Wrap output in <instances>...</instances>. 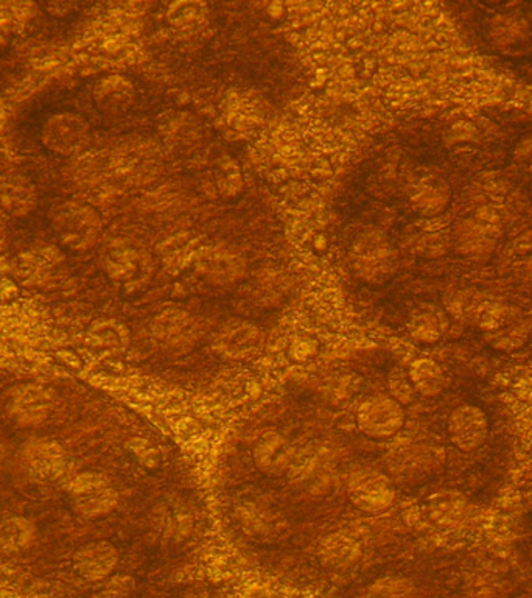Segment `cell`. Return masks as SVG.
<instances>
[{
	"instance_id": "1",
	"label": "cell",
	"mask_w": 532,
	"mask_h": 598,
	"mask_svg": "<svg viewBox=\"0 0 532 598\" xmlns=\"http://www.w3.org/2000/svg\"><path fill=\"white\" fill-rule=\"evenodd\" d=\"M50 227L68 250L83 252L94 248L102 236V217L91 205L66 200L50 211Z\"/></svg>"
},
{
	"instance_id": "2",
	"label": "cell",
	"mask_w": 532,
	"mask_h": 598,
	"mask_svg": "<svg viewBox=\"0 0 532 598\" xmlns=\"http://www.w3.org/2000/svg\"><path fill=\"white\" fill-rule=\"evenodd\" d=\"M349 258L357 278L371 286L390 281L398 270V252L388 236L377 228L364 229L357 236Z\"/></svg>"
},
{
	"instance_id": "3",
	"label": "cell",
	"mask_w": 532,
	"mask_h": 598,
	"mask_svg": "<svg viewBox=\"0 0 532 598\" xmlns=\"http://www.w3.org/2000/svg\"><path fill=\"white\" fill-rule=\"evenodd\" d=\"M68 499L77 515L100 519L116 510L119 492L103 474L83 472L69 485Z\"/></svg>"
},
{
	"instance_id": "4",
	"label": "cell",
	"mask_w": 532,
	"mask_h": 598,
	"mask_svg": "<svg viewBox=\"0 0 532 598\" xmlns=\"http://www.w3.org/2000/svg\"><path fill=\"white\" fill-rule=\"evenodd\" d=\"M91 141V128L83 116L72 111L56 112L41 128V142L58 157H73L87 149Z\"/></svg>"
},
{
	"instance_id": "5",
	"label": "cell",
	"mask_w": 532,
	"mask_h": 598,
	"mask_svg": "<svg viewBox=\"0 0 532 598\" xmlns=\"http://www.w3.org/2000/svg\"><path fill=\"white\" fill-rule=\"evenodd\" d=\"M357 426L372 440H388L405 426V411L391 396H374L361 402L357 410Z\"/></svg>"
},
{
	"instance_id": "6",
	"label": "cell",
	"mask_w": 532,
	"mask_h": 598,
	"mask_svg": "<svg viewBox=\"0 0 532 598\" xmlns=\"http://www.w3.org/2000/svg\"><path fill=\"white\" fill-rule=\"evenodd\" d=\"M348 496L353 507L364 512H380L395 500V489L390 477L382 472L359 471L348 481Z\"/></svg>"
},
{
	"instance_id": "7",
	"label": "cell",
	"mask_w": 532,
	"mask_h": 598,
	"mask_svg": "<svg viewBox=\"0 0 532 598\" xmlns=\"http://www.w3.org/2000/svg\"><path fill=\"white\" fill-rule=\"evenodd\" d=\"M56 401V393L48 387L34 383L18 387L9 401V415L18 426L33 429L48 421Z\"/></svg>"
},
{
	"instance_id": "8",
	"label": "cell",
	"mask_w": 532,
	"mask_h": 598,
	"mask_svg": "<svg viewBox=\"0 0 532 598\" xmlns=\"http://www.w3.org/2000/svg\"><path fill=\"white\" fill-rule=\"evenodd\" d=\"M446 432L454 448L461 452H473L484 445L489 437V418L476 406L456 407L446 422Z\"/></svg>"
},
{
	"instance_id": "9",
	"label": "cell",
	"mask_w": 532,
	"mask_h": 598,
	"mask_svg": "<svg viewBox=\"0 0 532 598\" xmlns=\"http://www.w3.org/2000/svg\"><path fill=\"white\" fill-rule=\"evenodd\" d=\"M488 41L496 52L520 57L532 49V30L526 19L515 14H495L488 24Z\"/></svg>"
},
{
	"instance_id": "10",
	"label": "cell",
	"mask_w": 532,
	"mask_h": 598,
	"mask_svg": "<svg viewBox=\"0 0 532 598\" xmlns=\"http://www.w3.org/2000/svg\"><path fill=\"white\" fill-rule=\"evenodd\" d=\"M21 465L33 480L53 481L64 472L66 454L57 441L41 438L22 446Z\"/></svg>"
},
{
	"instance_id": "11",
	"label": "cell",
	"mask_w": 532,
	"mask_h": 598,
	"mask_svg": "<svg viewBox=\"0 0 532 598\" xmlns=\"http://www.w3.org/2000/svg\"><path fill=\"white\" fill-rule=\"evenodd\" d=\"M119 565V551L108 541L89 542L73 555V569L83 580H107Z\"/></svg>"
},
{
	"instance_id": "12",
	"label": "cell",
	"mask_w": 532,
	"mask_h": 598,
	"mask_svg": "<svg viewBox=\"0 0 532 598\" xmlns=\"http://www.w3.org/2000/svg\"><path fill=\"white\" fill-rule=\"evenodd\" d=\"M0 206L3 211L17 219L30 216L38 206L37 186L26 175H2L0 177Z\"/></svg>"
},
{
	"instance_id": "13",
	"label": "cell",
	"mask_w": 532,
	"mask_h": 598,
	"mask_svg": "<svg viewBox=\"0 0 532 598\" xmlns=\"http://www.w3.org/2000/svg\"><path fill=\"white\" fill-rule=\"evenodd\" d=\"M252 458L259 471L267 476H281L293 464L294 449L279 432H267L255 442Z\"/></svg>"
},
{
	"instance_id": "14",
	"label": "cell",
	"mask_w": 532,
	"mask_h": 598,
	"mask_svg": "<svg viewBox=\"0 0 532 598\" xmlns=\"http://www.w3.org/2000/svg\"><path fill=\"white\" fill-rule=\"evenodd\" d=\"M499 236L495 220H468L456 229V247L470 258H488L495 250Z\"/></svg>"
},
{
	"instance_id": "15",
	"label": "cell",
	"mask_w": 532,
	"mask_h": 598,
	"mask_svg": "<svg viewBox=\"0 0 532 598\" xmlns=\"http://www.w3.org/2000/svg\"><path fill=\"white\" fill-rule=\"evenodd\" d=\"M201 273L213 283H232L242 278L247 263L242 255L231 248H212L198 260Z\"/></svg>"
},
{
	"instance_id": "16",
	"label": "cell",
	"mask_w": 532,
	"mask_h": 598,
	"mask_svg": "<svg viewBox=\"0 0 532 598\" xmlns=\"http://www.w3.org/2000/svg\"><path fill=\"white\" fill-rule=\"evenodd\" d=\"M92 97L96 107L104 114H123L134 102L133 83L122 76H108L96 84Z\"/></svg>"
},
{
	"instance_id": "17",
	"label": "cell",
	"mask_w": 532,
	"mask_h": 598,
	"mask_svg": "<svg viewBox=\"0 0 532 598\" xmlns=\"http://www.w3.org/2000/svg\"><path fill=\"white\" fill-rule=\"evenodd\" d=\"M320 559L329 569H349L363 557V546L355 535L349 531H337L321 542Z\"/></svg>"
},
{
	"instance_id": "18",
	"label": "cell",
	"mask_w": 532,
	"mask_h": 598,
	"mask_svg": "<svg viewBox=\"0 0 532 598\" xmlns=\"http://www.w3.org/2000/svg\"><path fill=\"white\" fill-rule=\"evenodd\" d=\"M153 333L167 347H184L197 339L195 320L182 310H165L154 321Z\"/></svg>"
},
{
	"instance_id": "19",
	"label": "cell",
	"mask_w": 532,
	"mask_h": 598,
	"mask_svg": "<svg viewBox=\"0 0 532 598\" xmlns=\"http://www.w3.org/2000/svg\"><path fill=\"white\" fill-rule=\"evenodd\" d=\"M150 259L145 252L130 245H118L108 251L104 258V270L116 281H131L139 273V270L149 263Z\"/></svg>"
},
{
	"instance_id": "20",
	"label": "cell",
	"mask_w": 532,
	"mask_h": 598,
	"mask_svg": "<svg viewBox=\"0 0 532 598\" xmlns=\"http://www.w3.org/2000/svg\"><path fill=\"white\" fill-rule=\"evenodd\" d=\"M408 378L413 383L415 393L423 396V398H436L446 387L444 371L434 360L430 359H419L411 363Z\"/></svg>"
},
{
	"instance_id": "21",
	"label": "cell",
	"mask_w": 532,
	"mask_h": 598,
	"mask_svg": "<svg viewBox=\"0 0 532 598\" xmlns=\"http://www.w3.org/2000/svg\"><path fill=\"white\" fill-rule=\"evenodd\" d=\"M37 539V527L32 520L14 516L0 524V550L3 554H19L32 547Z\"/></svg>"
},
{
	"instance_id": "22",
	"label": "cell",
	"mask_w": 532,
	"mask_h": 598,
	"mask_svg": "<svg viewBox=\"0 0 532 598\" xmlns=\"http://www.w3.org/2000/svg\"><path fill=\"white\" fill-rule=\"evenodd\" d=\"M449 200V186L441 180H423L411 197L415 211L423 216H438L444 211Z\"/></svg>"
},
{
	"instance_id": "23",
	"label": "cell",
	"mask_w": 532,
	"mask_h": 598,
	"mask_svg": "<svg viewBox=\"0 0 532 598\" xmlns=\"http://www.w3.org/2000/svg\"><path fill=\"white\" fill-rule=\"evenodd\" d=\"M530 339V325L519 313H514L506 323L495 331L484 333V340L499 351H515Z\"/></svg>"
},
{
	"instance_id": "24",
	"label": "cell",
	"mask_w": 532,
	"mask_h": 598,
	"mask_svg": "<svg viewBox=\"0 0 532 598\" xmlns=\"http://www.w3.org/2000/svg\"><path fill=\"white\" fill-rule=\"evenodd\" d=\"M361 598H422V596L421 590L410 578L387 575L368 585Z\"/></svg>"
},
{
	"instance_id": "25",
	"label": "cell",
	"mask_w": 532,
	"mask_h": 598,
	"mask_svg": "<svg viewBox=\"0 0 532 598\" xmlns=\"http://www.w3.org/2000/svg\"><path fill=\"white\" fill-rule=\"evenodd\" d=\"M37 11L32 2H0V33L9 38L21 32L37 17Z\"/></svg>"
},
{
	"instance_id": "26",
	"label": "cell",
	"mask_w": 532,
	"mask_h": 598,
	"mask_svg": "<svg viewBox=\"0 0 532 598\" xmlns=\"http://www.w3.org/2000/svg\"><path fill=\"white\" fill-rule=\"evenodd\" d=\"M446 328V320L438 310H423L414 313L410 321V332L421 343H434L441 339Z\"/></svg>"
},
{
	"instance_id": "27",
	"label": "cell",
	"mask_w": 532,
	"mask_h": 598,
	"mask_svg": "<svg viewBox=\"0 0 532 598\" xmlns=\"http://www.w3.org/2000/svg\"><path fill=\"white\" fill-rule=\"evenodd\" d=\"M464 510V500L460 496L441 495L431 497L430 516L439 526H452L461 518Z\"/></svg>"
},
{
	"instance_id": "28",
	"label": "cell",
	"mask_w": 532,
	"mask_h": 598,
	"mask_svg": "<svg viewBox=\"0 0 532 598\" xmlns=\"http://www.w3.org/2000/svg\"><path fill=\"white\" fill-rule=\"evenodd\" d=\"M127 449L128 452L133 454L135 460H138L143 468L153 471V469H157L158 466L161 465V454H159L157 446H154L153 442L145 440V438H131V440L127 442Z\"/></svg>"
},
{
	"instance_id": "29",
	"label": "cell",
	"mask_w": 532,
	"mask_h": 598,
	"mask_svg": "<svg viewBox=\"0 0 532 598\" xmlns=\"http://www.w3.org/2000/svg\"><path fill=\"white\" fill-rule=\"evenodd\" d=\"M391 398L395 399L400 406H406L414 401L415 390L408 372L394 371L390 378Z\"/></svg>"
},
{
	"instance_id": "30",
	"label": "cell",
	"mask_w": 532,
	"mask_h": 598,
	"mask_svg": "<svg viewBox=\"0 0 532 598\" xmlns=\"http://www.w3.org/2000/svg\"><path fill=\"white\" fill-rule=\"evenodd\" d=\"M134 592V581L130 577H114L108 581L100 598H131Z\"/></svg>"
},
{
	"instance_id": "31",
	"label": "cell",
	"mask_w": 532,
	"mask_h": 598,
	"mask_svg": "<svg viewBox=\"0 0 532 598\" xmlns=\"http://www.w3.org/2000/svg\"><path fill=\"white\" fill-rule=\"evenodd\" d=\"M516 158L519 159H531L532 158V138L526 139L520 143L519 149H516Z\"/></svg>"
},
{
	"instance_id": "32",
	"label": "cell",
	"mask_w": 532,
	"mask_h": 598,
	"mask_svg": "<svg viewBox=\"0 0 532 598\" xmlns=\"http://www.w3.org/2000/svg\"><path fill=\"white\" fill-rule=\"evenodd\" d=\"M7 44V37H3L2 33H0V48H3V46Z\"/></svg>"
},
{
	"instance_id": "33",
	"label": "cell",
	"mask_w": 532,
	"mask_h": 598,
	"mask_svg": "<svg viewBox=\"0 0 532 598\" xmlns=\"http://www.w3.org/2000/svg\"><path fill=\"white\" fill-rule=\"evenodd\" d=\"M530 192H531V197H532V181H531V186H530Z\"/></svg>"
}]
</instances>
